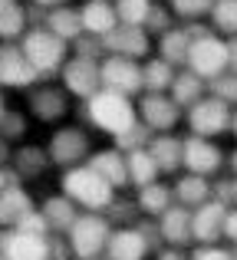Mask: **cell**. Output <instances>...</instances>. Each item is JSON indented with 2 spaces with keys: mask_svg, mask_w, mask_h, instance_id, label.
I'll return each instance as SVG.
<instances>
[{
  "mask_svg": "<svg viewBox=\"0 0 237 260\" xmlns=\"http://www.w3.org/2000/svg\"><path fill=\"white\" fill-rule=\"evenodd\" d=\"M23 128H26V112L7 109V112H4V139H7V142H20Z\"/></svg>",
  "mask_w": 237,
  "mask_h": 260,
  "instance_id": "obj_39",
  "label": "cell"
},
{
  "mask_svg": "<svg viewBox=\"0 0 237 260\" xmlns=\"http://www.w3.org/2000/svg\"><path fill=\"white\" fill-rule=\"evenodd\" d=\"M40 76L43 73L26 59L23 46H13V43L4 46V53H0V79H4L7 89H23L26 92V89H33L40 83Z\"/></svg>",
  "mask_w": 237,
  "mask_h": 260,
  "instance_id": "obj_12",
  "label": "cell"
},
{
  "mask_svg": "<svg viewBox=\"0 0 237 260\" xmlns=\"http://www.w3.org/2000/svg\"><path fill=\"white\" fill-rule=\"evenodd\" d=\"M30 211H37V204H33L30 191H26L23 184H20V188H7L4 194H0V224H4V228H17Z\"/></svg>",
  "mask_w": 237,
  "mask_h": 260,
  "instance_id": "obj_25",
  "label": "cell"
},
{
  "mask_svg": "<svg viewBox=\"0 0 237 260\" xmlns=\"http://www.w3.org/2000/svg\"><path fill=\"white\" fill-rule=\"evenodd\" d=\"M135 201H139L142 217H155V221H158L168 208L178 204V201H175V188H172V184H161V181H152V184H145V188H139Z\"/></svg>",
  "mask_w": 237,
  "mask_h": 260,
  "instance_id": "obj_23",
  "label": "cell"
},
{
  "mask_svg": "<svg viewBox=\"0 0 237 260\" xmlns=\"http://www.w3.org/2000/svg\"><path fill=\"white\" fill-rule=\"evenodd\" d=\"M188 70L205 76L208 83L224 76V73L231 70V46H227V40H221L218 33L198 37L191 43V53H188Z\"/></svg>",
  "mask_w": 237,
  "mask_h": 260,
  "instance_id": "obj_7",
  "label": "cell"
},
{
  "mask_svg": "<svg viewBox=\"0 0 237 260\" xmlns=\"http://www.w3.org/2000/svg\"><path fill=\"white\" fill-rule=\"evenodd\" d=\"M158 231H161V241H165V247L191 250V247H194V211L185 208V204H175V208H168L165 214L158 217Z\"/></svg>",
  "mask_w": 237,
  "mask_h": 260,
  "instance_id": "obj_15",
  "label": "cell"
},
{
  "mask_svg": "<svg viewBox=\"0 0 237 260\" xmlns=\"http://www.w3.org/2000/svg\"><path fill=\"white\" fill-rule=\"evenodd\" d=\"M59 79H63V89H66V92L86 102V99H92V95L103 89V63H96V59H83V56H73L70 63L63 66Z\"/></svg>",
  "mask_w": 237,
  "mask_h": 260,
  "instance_id": "obj_9",
  "label": "cell"
},
{
  "mask_svg": "<svg viewBox=\"0 0 237 260\" xmlns=\"http://www.w3.org/2000/svg\"><path fill=\"white\" fill-rule=\"evenodd\" d=\"M37 7H43V10H53V7H66L70 0H33Z\"/></svg>",
  "mask_w": 237,
  "mask_h": 260,
  "instance_id": "obj_43",
  "label": "cell"
},
{
  "mask_svg": "<svg viewBox=\"0 0 237 260\" xmlns=\"http://www.w3.org/2000/svg\"><path fill=\"white\" fill-rule=\"evenodd\" d=\"M26 112L40 122H59L66 112H70V92L59 86H33L30 95H26Z\"/></svg>",
  "mask_w": 237,
  "mask_h": 260,
  "instance_id": "obj_14",
  "label": "cell"
},
{
  "mask_svg": "<svg viewBox=\"0 0 237 260\" xmlns=\"http://www.w3.org/2000/svg\"><path fill=\"white\" fill-rule=\"evenodd\" d=\"M139 115L152 132H175L178 122H185V109L172 99V92H142Z\"/></svg>",
  "mask_w": 237,
  "mask_h": 260,
  "instance_id": "obj_8",
  "label": "cell"
},
{
  "mask_svg": "<svg viewBox=\"0 0 237 260\" xmlns=\"http://www.w3.org/2000/svg\"><path fill=\"white\" fill-rule=\"evenodd\" d=\"M208 95V79L198 76L194 70H178V76H175L172 83V99L178 102L181 109H191L198 99H205Z\"/></svg>",
  "mask_w": 237,
  "mask_h": 260,
  "instance_id": "obj_29",
  "label": "cell"
},
{
  "mask_svg": "<svg viewBox=\"0 0 237 260\" xmlns=\"http://www.w3.org/2000/svg\"><path fill=\"white\" fill-rule=\"evenodd\" d=\"M211 30L221 37H237V0H218L211 10Z\"/></svg>",
  "mask_w": 237,
  "mask_h": 260,
  "instance_id": "obj_33",
  "label": "cell"
},
{
  "mask_svg": "<svg viewBox=\"0 0 237 260\" xmlns=\"http://www.w3.org/2000/svg\"><path fill=\"white\" fill-rule=\"evenodd\" d=\"M227 46H231V70L237 73V37H231V40H227Z\"/></svg>",
  "mask_w": 237,
  "mask_h": 260,
  "instance_id": "obj_44",
  "label": "cell"
},
{
  "mask_svg": "<svg viewBox=\"0 0 237 260\" xmlns=\"http://www.w3.org/2000/svg\"><path fill=\"white\" fill-rule=\"evenodd\" d=\"M224 241L231 244V247H237V204L231 211H227V224H224Z\"/></svg>",
  "mask_w": 237,
  "mask_h": 260,
  "instance_id": "obj_42",
  "label": "cell"
},
{
  "mask_svg": "<svg viewBox=\"0 0 237 260\" xmlns=\"http://www.w3.org/2000/svg\"><path fill=\"white\" fill-rule=\"evenodd\" d=\"M191 33L188 26H172L168 33L158 37V56L168 59L172 66H188V53H191Z\"/></svg>",
  "mask_w": 237,
  "mask_h": 260,
  "instance_id": "obj_28",
  "label": "cell"
},
{
  "mask_svg": "<svg viewBox=\"0 0 237 260\" xmlns=\"http://www.w3.org/2000/svg\"><path fill=\"white\" fill-rule=\"evenodd\" d=\"M172 20H175V13H172V7H161V4H155L152 7V13H148V20H145V30L152 33V37H161V33H168L172 30Z\"/></svg>",
  "mask_w": 237,
  "mask_h": 260,
  "instance_id": "obj_37",
  "label": "cell"
},
{
  "mask_svg": "<svg viewBox=\"0 0 237 260\" xmlns=\"http://www.w3.org/2000/svg\"><path fill=\"white\" fill-rule=\"evenodd\" d=\"M208 92L218 95V99H224L227 106L237 109V73L231 70V73H224V76L211 79V83H208Z\"/></svg>",
  "mask_w": 237,
  "mask_h": 260,
  "instance_id": "obj_36",
  "label": "cell"
},
{
  "mask_svg": "<svg viewBox=\"0 0 237 260\" xmlns=\"http://www.w3.org/2000/svg\"><path fill=\"white\" fill-rule=\"evenodd\" d=\"M106 40V53L109 56H128V59H145L152 53V33L145 26H125L119 23Z\"/></svg>",
  "mask_w": 237,
  "mask_h": 260,
  "instance_id": "obj_17",
  "label": "cell"
},
{
  "mask_svg": "<svg viewBox=\"0 0 237 260\" xmlns=\"http://www.w3.org/2000/svg\"><path fill=\"white\" fill-rule=\"evenodd\" d=\"M148 152L158 161L161 175H175L185 168V139L175 132H155L152 142H148Z\"/></svg>",
  "mask_w": 237,
  "mask_h": 260,
  "instance_id": "obj_19",
  "label": "cell"
},
{
  "mask_svg": "<svg viewBox=\"0 0 237 260\" xmlns=\"http://www.w3.org/2000/svg\"><path fill=\"white\" fill-rule=\"evenodd\" d=\"M175 201L178 204H185V208H201L205 201H211L214 198V184H211V178H205V175H191V172H185V175H178L175 178Z\"/></svg>",
  "mask_w": 237,
  "mask_h": 260,
  "instance_id": "obj_22",
  "label": "cell"
},
{
  "mask_svg": "<svg viewBox=\"0 0 237 260\" xmlns=\"http://www.w3.org/2000/svg\"><path fill=\"white\" fill-rule=\"evenodd\" d=\"M191 260H234V247L227 241L218 244H194L191 247Z\"/></svg>",
  "mask_w": 237,
  "mask_h": 260,
  "instance_id": "obj_38",
  "label": "cell"
},
{
  "mask_svg": "<svg viewBox=\"0 0 237 260\" xmlns=\"http://www.w3.org/2000/svg\"><path fill=\"white\" fill-rule=\"evenodd\" d=\"M0 257L4 260H50V237L30 234V231H20V228H4Z\"/></svg>",
  "mask_w": 237,
  "mask_h": 260,
  "instance_id": "obj_11",
  "label": "cell"
},
{
  "mask_svg": "<svg viewBox=\"0 0 237 260\" xmlns=\"http://www.w3.org/2000/svg\"><path fill=\"white\" fill-rule=\"evenodd\" d=\"M59 191H63L70 201H76L83 211H109V204L116 201L119 191L106 181L96 168L86 161V165H76V168H66L59 175Z\"/></svg>",
  "mask_w": 237,
  "mask_h": 260,
  "instance_id": "obj_2",
  "label": "cell"
},
{
  "mask_svg": "<svg viewBox=\"0 0 237 260\" xmlns=\"http://www.w3.org/2000/svg\"><path fill=\"white\" fill-rule=\"evenodd\" d=\"M231 135L237 139V109H234V119H231Z\"/></svg>",
  "mask_w": 237,
  "mask_h": 260,
  "instance_id": "obj_45",
  "label": "cell"
},
{
  "mask_svg": "<svg viewBox=\"0 0 237 260\" xmlns=\"http://www.w3.org/2000/svg\"><path fill=\"white\" fill-rule=\"evenodd\" d=\"M224 152L214 145V139H201V135H185V172L214 178L224 168Z\"/></svg>",
  "mask_w": 237,
  "mask_h": 260,
  "instance_id": "obj_13",
  "label": "cell"
},
{
  "mask_svg": "<svg viewBox=\"0 0 237 260\" xmlns=\"http://www.w3.org/2000/svg\"><path fill=\"white\" fill-rule=\"evenodd\" d=\"M79 13H83V30L92 33V37H109L119 26L116 0H86L79 7Z\"/></svg>",
  "mask_w": 237,
  "mask_h": 260,
  "instance_id": "obj_21",
  "label": "cell"
},
{
  "mask_svg": "<svg viewBox=\"0 0 237 260\" xmlns=\"http://www.w3.org/2000/svg\"><path fill=\"white\" fill-rule=\"evenodd\" d=\"M142 73H145V92H172V83L178 76V66H172L168 59L152 56L142 63Z\"/></svg>",
  "mask_w": 237,
  "mask_h": 260,
  "instance_id": "obj_32",
  "label": "cell"
},
{
  "mask_svg": "<svg viewBox=\"0 0 237 260\" xmlns=\"http://www.w3.org/2000/svg\"><path fill=\"white\" fill-rule=\"evenodd\" d=\"M152 260H191V250H181V247H161L155 250Z\"/></svg>",
  "mask_w": 237,
  "mask_h": 260,
  "instance_id": "obj_41",
  "label": "cell"
},
{
  "mask_svg": "<svg viewBox=\"0 0 237 260\" xmlns=\"http://www.w3.org/2000/svg\"><path fill=\"white\" fill-rule=\"evenodd\" d=\"M99 260H109V257H99Z\"/></svg>",
  "mask_w": 237,
  "mask_h": 260,
  "instance_id": "obj_49",
  "label": "cell"
},
{
  "mask_svg": "<svg viewBox=\"0 0 237 260\" xmlns=\"http://www.w3.org/2000/svg\"><path fill=\"white\" fill-rule=\"evenodd\" d=\"M89 165L96 168V172L103 175L116 191L132 188V181H128V158H125V152H122L119 145L116 148H103V152H92Z\"/></svg>",
  "mask_w": 237,
  "mask_h": 260,
  "instance_id": "obj_20",
  "label": "cell"
},
{
  "mask_svg": "<svg viewBox=\"0 0 237 260\" xmlns=\"http://www.w3.org/2000/svg\"><path fill=\"white\" fill-rule=\"evenodd\" d=\"M214 4H218V0H168L172 13H175V17H181V20H201V17H211Z\"/></svg>",
  "mask_w": 237,
  "mask_h": 260,
  "instance_id": "obj_35",
  "label": "cell"
},
{
  "mask_svg": "<svg viewBox=\"0 0 237 260\" xmlns=\"http://www.w3.org/2000/svg\"><path fill=\"white\" fill-rule=\"evenodd\" d=\"M227 211H231V204L218 201V198L205 201L201 208H194V244H218V241H224Z\"/></svg>",
  "mask_w": 237,
  "mask_h": 260,
  "instance_id": "obj_18",
  "label": "cell"
},
{
  "mask_svg": "<svg viewBox=\"0 0 237 260\" xmlns=\"http://www.w3.org/2000/svg\"><path fill=\"white\" fill-rule=\"evenodd\" d=\"M86 122L96 132L109 135L112 142L122 139L125 132H132L142 122L139 115V102H132V95H122L116 89H99L92 99H86Z\"/></svg>",
  "mask_w": 237,
  "mask_h": 260,
  "instance_id": "obj_1",
  "label": "cell"
},
{
  "mask_svg": "<svg viewBox=\"0 0 237 260\" xmlns=\"http://www.w3.org/2000/svg\"><path fill=\"white\" fill-rule=\"evenodd\" d=\"M46 152H50V161L53 168H76V165H86L92 155V142H89V132L79 125H63L50 135L46 142Z\"/></svg>",
  "mask_w": 237,
  "mask_h": 260,
  "instance_id": "obj_6",
  "label": "cell"
},
{
  "mask_svg": "<svg viewBox=\"0 0 237 260\" xmlns=\"http://www.w3.org/2000/svg\"><path fill=\"white\" fill-rule=\"evenodd\" d=\"M231 168H234V175H237V148H234V155H231Z\"/></svg>",
  "mask_w": 237,
  "mask_h": 260,
  "instance_id": "obj_46",
  "label": "cell"
},
{
  "mask_svg": "<svg viewBox=\"0 0 237 260\" xmlns=\"http://www.w3.org/2000/svg\"><path fill=\"white\" fill-rule=\"evenodd\" d=\"M40 211L46 214V221H50L53 234H66V231L73 228V221L83 214V211H79V204H76V201H70L63 191H59L56 198H46V201L40 204Z\"/></svg>",
  "mask_w": 237,
  "mask_h": 260,
  "instance_id": "obj_26",
  "label": "cell"
},
{
  "mask_svg": "<svg viewBox=\"0 0 237 260\" xmlns=\"http://www.w3.org/2000/svg\"><path fill=\"white\" fill-rule=\"evenodd\" d=\"M152 254H155V247L139 224L116 228L112 231V241H109V250H106L109 260H152Z\"/></svg>",
  "mask_w": 237,
  "mask_h": 260,
  "instance_id": "obj_16",
  "label": "cell"
},
{
  "mask_svg": "<svg viewBox=\"0 0 237 260\" xmlns=\"http://www.w3.org/2000/svg\"><path fill=\"white\" fill-rule=\"evenodd\" d=\"M17 228H20V231H30V234H43V237H50V234H53L50 221H46V214H43L40 208H37V211H30V214H26L23 221L17 224Z\"/></svg>",
  "mask_w": 237,
  "mask_h": 260,
  "instance_id": "obj_40",
  "label": "cell"
},
{
  "mask_svg": "<svg viewBox=\"0 0 237 260\" xmlns=\"http://www.w3.org/2000/svg\"><path fill=\"white\" fill-rule=\"evenodd\" d=\"M125 158H128V181H132L135 191L152 184V181H158L161 168H158V161L152 158L148 148H132V152H125Z\"/></svg>",
  "mask_w": 237,
  "mask_h": 260,
  "instance_id": "obj_30",
  "label": "cell"
},
{
  "mask_svg": "<svg viewBox=\"0 0 237 260\" xmlns=\"http://www.w3.org/2000/svg\"><path fill=\"white\" fill-rule=\"evenodd\" d=\"M20 46H23L26 59H30L43 76L63 73V66L70 63V43H66L63 37H56L50 26H33V30H26V37L20 40Z\"/></svg>",
  "mask_w": 237,
  "mask_h": 260,
  "instance_id": "obj_4",
  "label": "cell"
},
{
  "mask_svg": "<svg viewBox=\"0 0 237 260\" xmlns=\"http://www.w3.org/2000/svg\"><path fill=\"white\" fill-rule=\"evenodd\" d=\"M152 7H155L152 0H116L119 23H125V26H145Z\"/></svg>",
  "mask_w": 237,
  "mask_h": 260,
  "instance_id": "obj_34",
  "label": "cell"
},
{
  "mask_svg": "<svg viewBox=\"0 0 237 260\" xmlns=\"http://www.w3.org/2000/svg\"><path fill=\"white\" fill-rule=\"evenodd\" d=\"M10 165L23 175V181H37L40 175H46V168H53V161H50V152H46V148H40V145H20L17 152H13Z\"/></svg>",
  "mask_w": 237,
  "mask_h": 260,
  "instance_id": "obj_27",
  "label": "cell"
},
{
  "mask_svg": "<svg viewBox=\"0 0 237 260\" xmlns=\"http://www.w3.org/2000/svg\"><path fill=\"white\" fill-rule=\"evenodd\" d=\"M234 106H227L224 99L208 92L205 99H198L191 109H185V125L188 135H201V139H218V135L231 132Z\"/></svg>",
  "mask_w": 237,
  "mask_h": 260,
  "instance_id": "obj_5",
  "label": "cell"
},
{
  "mask_svg": "<svg viewBox=\"0 0 237 260\" xmlns=\"http://www.w3.org/2000/svg\"><path fill=\"white\" fill-rule=\"evenodd\" d=\"M234 260H237V247H234Z\"/></svg>",
  "mask_w": 237,
  "mask_h": 260,
  "instance_id": "obj_48",
  "label": "cell"
},
{
  "mask_svg": "<svg viewBox=\"0 0 237 260\" xmlns=\"http://www.w3.org/2000/svg\"><path fill=\"white\" fill-rule=\"evenodd\" d=\"M103 89H116L122 95L145 92V73L139 59L128 56H106L103 59Z\"/></svg>",
  "mask_w": 237,
  "mask_h": 260,
  "instance_id": "obj_10",
  "label": "cell"
},
{
  "mask_svg": "<svg viewBox=\"0 0 237 260\" xmlns=\"http://www.w3.org/2000/svg\"><path fill=\"white\" fill-rule=\"evenodd\" d=\"M43 26H50L56 37H63V40H66V43H76V40L86 33V30H83V13H79V7H73V4L46 10Z\"/></svg>",
  "mask_w": 237,
  "mask_h": 260,
  "instance_id": "obj_24",
  "label": "cell"
},
{
  "mask_svg": "<svg viewBox=\"0 0 237 260\" xmlns=\"http://www.w3.org/2000/svg\"><path fill=\"white\" fill-rule=\"evenodd\" d=\"M0 33L7 43L26 37V4L20 0H0Z\"/></svg>",
  "mask_w": 237,
  "mask_h": 260,
  "instance_id": "obj_31",
  "label": "cell"
},
{
  "mask_svg": "<svg viewBox=\"0 0 237 260\" xmlns=\"http://www.w3.org/2000/svg\"><path fill=\"white\" fill-rule=\"evenodd\" d=\"M234 204H237V175H234Z\"/></svg>",
  "mask_w": 237,
  "mask_h": 260,
  "instance_id": "obj_47",
  "label": "cell"
},
{
  "mask_svg": "<svg viewBox=\"0 0 237 260\" xmlns=\"http://www.w3.org/2000/svg\"><path fill=\"white\" fill-rule=\"evenodd\" d=\"M112 231H116V224H112L103 211H83V214L73 221V228L66 231V241H70L76 260H99L109 250Z\"/></svg>",
  "mask_w": 237,
  "mask_h": 260,
  "instance_id": "obj_3",
  "label": "cell"
}]
</instances>
